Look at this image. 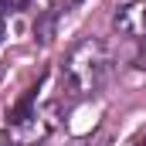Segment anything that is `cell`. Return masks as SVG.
<instances>
[{"instance_id":"cell-1","label":"cell","mask_w":146,"mask_h":146,"mask_svg":"<svg viewBox=\"0 0 146 146\" xmlns=\"http://www.w3.org/2000/svg\"><path fill=\"white\" fill-rule=\"evenodd\" d=\"M109 75V54L99 41H85L78 44L65 65V82L72 88V95H88L95 92Z\"/></svg>"},{"instance_id":"cell-2","label":"cell","mask_w":146,"mask_h":146,"mask_svg":"<svg viewBox=\"0 0 146 146\" xmlns=\"http://www.w3.org/2000/svg\"><path fill=\"white\" fill-rule=\"evenodd\" d=\"M112 27H115L119 34L143 37L146 34V0H129V3L112 17Z\"/></svg>"},{"instance_id":"cell-3","label":"cell","mask_w":146,"mask_h":146,"mask_svg":"<svg viewBox=\"0 0 146 146\" xmlns=\"http://www.w3.org/2000/svg\"><path fill=\"white\" fill-rule=\"evenodd\" d=\"M7 7H24V0H0V14H3Z\"/></svg>"},{"instance_id":"cell-4","label":"cell","mask_w":146,"mask_h":146,"mask_svg":"<svg viewBox=\"0 0 146 146\" xmlns=\"http://www.w3.org/2000/svg\"><path fill=\"white\" fill-rule=\"evenodd\" d=\"M0 41H3V21H0Z\"/></svg>"},{"instance_id":"cell-5","label":"cell","mask_w":146,"mask_h":146,"mask_svg":"<svg viewBox=\"0 0 146 146\" xmlns=\"http://www.w3.org/2000/svg\"><path fill=\"white\" fill-rule=\"evenodd\" d=\"M136 146H146V136H143V139H139V143H136Z\"/></svg>"}]
</instances>
